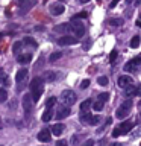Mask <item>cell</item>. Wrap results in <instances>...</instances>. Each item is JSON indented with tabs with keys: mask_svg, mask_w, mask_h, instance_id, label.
I'll return each mask as SVG.
<instances>
[{
	"mask_svg": "<svg viewBox=\"0 0 141 146\" xmlns=\"http://www.w3.org/2000/svg\"><path fill=\"white\" fill-rule=\"evenodd\" d=\"M44 79L43 78H40V76H36L34 78V79L30 81V96H32V100L34 102H38L40 98H41V94H43V91H44Z\"/></svg>",
	"mask_w": 141,
	"mask_h": 146,
	"instance_id": "cell-1",
	"label": "cell"
},
{
	"mask_svg": "<svg viewBox=\"0 0 141 146\" xmlns=\"http://www.w3.org/2000/svg\"><path fill=\"white\" fill-rule=\"evenodd\" d=\"M130 108H132V100L127 99V100H125V102L120 105V107H118L115 116H117L118 119H125V117H127V116H129V113H130Z\"/></svg>",
	"mask_w": 141,
	"mask_h": 146,
	"instance_id": "cell-2",
	"label": "cell"
},
{
	"mask_svg": "<svg viewBox=\"0 0 141 146\" xmlns=\"http://www.w3.org/2000/svg\"><path fill=\"white\" fill-rule=\"evenodd\" d=\"M132 128H134V123L132 122H121V125L117 126L115 129L112 131V137H120L121 134H127Z\"/></svg>",
	"mask_w": 141,
	"mask_h": 146,
	"instance_id": "cell-3",
	"label": "cell"
},
{
	"mask_svg": "<svg viewBox=\"0 0 141 146\" xmlns=\"http://www.w3.org/2000/svg\"><path fill=\"white\" fill-rule=\"evenodd\" d=\"M61 102L64 105H67V107H70L76 102V93L73 90H65L61 93Z\"/></svg>",
	"mask_w": 141,
	"mask_h": 146,
	"instance_id": "cell-4",
	"label": "cell"
},
{
	"mask_svg": "<svg viewBox=\"0 0 141 146\" xmlns=\"http://www.w3.org/2000/svg\"><path fill=\"white\" fill-rule=\"evenodd\" d=\"M70 32L74 36H82L85 34V27L82 23H79L77 20H71V25H70Z\"/></svg>",
	"mask_w": 141,
	"mask_h": 146,
	"instance_id": "cell-5",
	"label": "cell"
},
{
	"mask_svg": "<svg viewBox=\"0 0 141 146\" xmlns=\"http://www.w3.org/2000/svg\"><path fill=\"white\" fill-rule=\"evenodd\" d=\"M23 110H24L26 114H30L32 110H34V100H32L30 94H24V96H23Z\"/></svg>",
	"mask_w": 141,
	"mask_h": 146,
	"instance_id": "cell-6",
	"label": "cell"
},
{
	"mask_svg": "<svg viewBox=\"0 0 141 146\" xmlns=\"http://www.w3.org/2000/svg\"><path fill=\"white\" fill-rule=\"evenodd\" d=\"M79 40L76 36H70V35H64L61 38H58V44L59 46H71V44H77Z\"/></svg>",
	"mask_w": 141,
	"mask_h": 146,
	"instance_id": "cell-7",
	"label": "cell"
},
{
	"mask_svg": "<svg viewBox=\"0 0 141 146\" xmlns=\"http://www.w3.org/2000/svg\"><path fill=\"white\" fill-rule=\"evenodd\" d=\"M70 113H71L70 107L64 105V107H61V108L58 110V113H56V119H58V120H62V119H65V117L70 116Z\"/></svg>",
	"mask_w": 141,
	"mask_h": 146,
	"instance_id": "cell-8",
	"label": "cell"
},
{
	"mask_svg": "<svg viewBox=\"0 0 141 146\" xmlns=\"http://www.w3.org/2000/svg\"><path fill=\"white\" fill-rule=\"evenodd\" d=\"M118 87H121V88H125V87H127L129 84H134V79H132L130 76H127V75H123L118 78Z\"/></svg>",
	"mask_w": 141,
	"mask_h": 146,
	"instance_id": "cell-9",
	"label": "cell"
},
{
	"mask_svg": "<svg viewBox=\"0 0 141 146\" xmlns=\"http://www.w3.org/2000/svg\"><path fill=\"white\" fill-rule=\"evenodd\" d=\"M50 12H52V15H61V14L65 12V8H64V5H61V3H55V5H52V8H50Z\"/></svg>",
	"mask_w": 141,
	"mask_h": 146,
	"instance_id": "cell-10",
	"label": "cell"
},
{
	"mask_svg": "<svg viewBox=\"0 0 141 146\" xmlns=\"http://www.w3.org/2000/svg\"><path fill=\"white\" fill-rule=\"evenodd\" d=\"M55 32H61V34H68V32H70V25H68V23H62V25L55 26Z\"/></svg>",
	"mask_w": 141,
	"mask_h": 146,
	"instance_id": "cell-11",
	"label": "cell"
},
{
	"mask_svg": "<svg viewBox=\"0 0 141 146\" xmlns=\"http://www.w3.org/2000/svg\"><path fill=\"white\" fill-rule=\"evenodd\" d=\"M38 140L40 141H50V132L49 129H41L38 134Z\"/></svg>",
	"mask_w": 141,
	"mask_h": 146,
	"instance_id": "cell-12",
	"label": "cell"
},
{
	"mask_svg": "<svg viewBox=\"0 0 141 146\" xmlns=\"http://www.w3.org/2000/svg\"><path fill=\"white\" fill-rule=\"evenodd\" d=\"M27 78V70L26 68H21V70H18L17 72V75H15V81L17 82H23Z\"/></svg>",
	"mask_w": 141,
	"mask_h": 146,
	"instance_id": "cell-13",
	"label": "cell"
},
{
	"mask_svg": "<svg viewBox=\"0 0 141 146\" xmlns=\"http://www.w3.org/2000/svg\"><path fill=\"white\" fill-rule=\"evenodd\" d=\"M125 94L127 96V98H130V96H135V94H136V85L129 84L127 87H125Z\"/></svg>",
	"mask_w": 141,
	"mask_h": 146,
	"instance_id": "cell-14",
	"label": "cell"
},
{
	"mask_svg": "<svg viewBox=\"0 0 141 146\" xmlns=\"http://www.w3.org/2000/svg\"><path fill=\"white\" fill-rule=\"evenodd\" d=\"M20 64H29L32 61V55L30 53H24V55H18V59H17Z\"/></svg>",
	"mask_w": 141,
	"mask_h": 146,
	"instance_id": "cell-15",
	"label": "cell"
},
{
	"mask_svg": "<svg viewBox=\"0 0 141 146\" xmlns=\"http://www.w3.org/2000/svg\"><path fill=\"white\" fill-rule=\"evenodd\" d=\"M62 131H64V125H62V123H56V125H53V126H52L53 135H61V134H62Z\"/></svg>",
	"mask_w": 141,
	"mask_h": 146,
	"instance_id": "cell-16",
	"label": "cell"
},
{
	"mask_svg": "<svg viewBox=\"0 0 141 146\" xmlns=\"http://www.w3.org/2000/svg\"><path fill=\"white\" fill-rule=\"evenodd\" d=\"M44 81H47V82H52V81H55L56 79V73L55 72H52V70H49V72H45L44 73V78H43Z\"/></svg>",
	"mask_w": 141,
	"mask_h": 146,
	"instance_id": "cell-17",
	"label": "cell"
},
{
	"mask_svg": "<svg viewBox=\"0 0 141 146\" xmlns=\"http://www.w3.org/2000/svg\"><path fill=\"white\" fill-rule=\"evenodd\" d=\"M52 117H53V110L47 108L44 111V114H43V117H41V119H43V122H50V119H52Z\"/></svg>",
	"mask_w": 141,
	"mask_h": 146,
	"instance_id": "cell-18",
	"label": "cell"
},
{
	"mask_svg": "<svg viewBox=\"0 0 141 146\" xmlns=\"http://www.w3.org/2000/svg\"><path fill=\"white\" fill-rule=\"evenodd\" d=\"M18 6H20L21 9L24 8V11H27V9L32 8V3L29 2V0H18Z\"/></svg>",
	"mask_w": 141,
	"mask_h": 146,
	"instance_id": "cell-19",
	"label": "cell"
},
{
	"mask_svg": "<svg viewBox=\"0 0 141 146\" xmlns=\"http://www.w3.org/2000/svg\"><path fill=\"white\" fill-rule=\"evenodd\" d=\"M90 119H91V114L88 113V111H80V122L82 123H88L90 122Z\"/></svg>",
	"mask_w": 141,
	"mask_h": 146,
	"instance_id": "cell-20",
	"label": "cell"
},
{
	"mask_svg": "<svg viewBox=\"0 0 141 146\" xmlns=\"http://www.w3.org/2000/svg\"><path fill=\"white\" fill-rule=\"evenodd\" d=\"M130 47L132 49H136L140 46V35H135V36H132V40H130Z\"/></svg>",
	"mask_w": 141,
	"mask_h": 146,
	"instance_id": "cell-21",
	"label": "cell"
},
{
	"mask_svg": "<svg viewBox=\"0 0 141 146\" xmlns=\"http://www.w3.org/2000/svg\"><path fill=\"white\" fill-rule=\"evenodd\" d=\"M90 107H91V99H86L80 104V111H88Z\"/></svg>",
	"mask_w": 141,
	"mask_h": 146,
	"instance_id": "cell-22",
	"label": "cell"
},
{
	"mask_svg": "<svg viewBox=\"0 0 141 146\" xmlns=\"http://www.w3.org/2000/svg\"><path fill=\"white\" fill-rule=\"evenodd\" d=\"M100 120H102V117L97 114V116H91L88 123H90V125H93V126H96V125H99V123H100Z\"/></svg>",
	"mask_w": 141,
	"mask_h": 146,
	"instance_id": "cell-23",
	"label": "cell"
},
{
	"mask_svg": "<svg viewBox=\"0 0 141 146\" xmlns=\"http://www.w3.org/2000/svg\"><path fill=\"white\" fill-rule=\"evenodd\" d=\"M86 17H88V12H86V11H82V12L74 14L71 20H80V18H86Z\"/></svg>",
	"mask_w": 141,
	"mask_h": 146,
	"instance_id": "cell-24",
	"label": "cell"
},
{
	"mask_svg": "<svg viewBox=\"0 0 141 146\" xmlns=\"http://www.w3.org/2000/svg\"><path fill=\"white\" fill-rule=\"evenodd\" d=\"M136 68H138V66H135V64L132 62V61H130V62H127L126 66H125V70H126V72H135Z\"/></svg>",
	"mask_w": 141,
	"mask_h": 146,
	"instance_id": "cell-25",
	"label": "cell"
},
{
	"mask_svg": "<svg viewBox=\"0 0 141 146\" xmlns=\"http://www.w3.org/2000/svg\"><path fill=\"white\" fill-rule=\"evenodd\" d=\"M103 104L105 102H102V100H96V102H94V105H93V108L96 110V111H102V110H103Z\"/></svg>",
	"mask_w": 141,
	"mask_h": 146,
	"instance_id": "cell-26",
	"label": "cell"
},
{
	"mask_svg": "<svg viewBox=\"0 0 141 146\" xmlns=\"http://www.w3.org/2000/svg\"><path fill=\"white\" fill-rule=\"evenodd\" d=\"M61 56H62V53H61V52H55V53L50 55L49 61H50V62H55V61H58V59L61 58Z\"/></svg>",
	"mask_w": 141,
	"mask_h": 146,
	"instance_id": "cell-27",
	"label": "cell"
},
{
	"mask_svg": "<svg viewBox=\"0 0 141 146\" xmlns=\"http://www.w3.org/2000/svg\"><path fill=\"white\" fill-rule=\"evenodd\" d=\"M109 25H112V26H121L123 25V20H121V18H111V20H109Z\"/></svg>",
	"mask_w": 141,
	"mask_h": 146,
	"instance_id": "cell-28",
	"label": "cell"
},
{
	"mask_svg": "<svg viewBox=\"0 0 141 146\" xmlns=\"http://www.w3.org/2000/svg\"><path fill=\"white\" fill-rule=\"evenodd\" d=\"M24 43L29 44V46H32V47H36V41L32 38V36H26V38H24Z\"/></svg>",
	"mask_w": 141,
	"mask_h": 146,
	"instance_id": "cell-29",
	"label": "cell"
},
{
	"mask_svg": "<svg viewBox=\"0 0 141 146\" xmlns=\"http://www.w3.org/2000/svg\"><path fill=\"white\" fill-rule=\"evenodd\" d=\"M6 99H8V93H6V90L0 88V104H3Z\"/></svg>",
	"mask_w": 141,
	"mask_h": 146,
	"instance_id": "cell-30",
	"label": "cell"
},
{
	"mask_svg": "<svg viewBox=\"0 0 141 146\" xmlns=\"http://www.w3.org/2000/svg\"><path fill=\"white\" fill-rule=\"evenodd\" d=\"M20 50H21V43H20V41L14 43V46H12V52H14V53H20Z\"/></svg>",
	"mask_w": 141,
	"mask_h": 146,
	"instance_id": "cell-31",
	"label": "cell"
},
{
	"mask_svg": "<svg viewBox=\"0 0 141 146\" xmlns=\"http://www.w3.org/2000/svg\"><path fill=\"white\" fill-rule=\"evenodd\" d=\"M55 104H56V98H50V99H47V102H45V108H52Z\"/></svg>",
	"mask_w": 141,
	"mask_h": 146,
	"instance_id": "cell-32",
	"label": "cell"
},
{
	"mask_svg": "<svg viewBox=\"0 0 141 146\" xmlns=\"http://www.w3.org/2000/svg\"><path fill=\"white\" fill-rule=\"evenodd\" d=\"M97 82H99L100 85H108V82H109V81H108V78H106V76H99V78H97Z\"/></svg>",
	"mask_w": 141,
	"mask_h": 146,
	"instance_id": "cell-33",
	"label": "cell"
},
{
	"mask_svg": "<svg viewBox=\"0 0 141 146\" xmlns=\"http://www.w3.org/2000/svg\"><path fill=\"white\" fill-rule=\"evenodd\" d=\"M108 99H109V93H102V94H99V100H102V102H106Z\"/></svg>",
	"mask_w": 141,
	"mask_h": 146,
	"instance_id": "cell-34",
	"label": "cell"
},
{
	"mask_svg": "<svg viewBox=\"0 0 141 146\" xmlns=\"http://www.w3.org/2000/svg\"><path fill=\"white\" fill-rule=\"evenodd\" d=\"M117 55H118V52H117V50H112V52H111V55H109V62H114V61H115Z\"/></svg>",
	"mask_w": 141,
	"mask_h": 146,
	"instance_id": "cell-35",
	"label": "cell"
},
{
	"mask_svg": "<svg viewBox=\"0 0 141 146\" xmlns=\"http://www.w3.org/2000/svg\"><path fill=\"white\" fill-rule=\"evenodd\" d=\"M90 87V79H84L80 82V88H88Z\"/></svg>",
	"mask_w": 141,
	"mask_h": 146,
	"instance_id": "cell-36",
	"label": "cell"
},
{
	"mask_svg": "<svg viewBox=\"0 0 141 146\" xmlns=\"http://www.w3.org/2000/svg\"><path fill=\"white\" fill-rule=\"evenodd\" d=\"M132 62H134L135 66H140V64H141V56H136V58H134V59H132Z\"/></svg>",
	"mask_w": 141,
	"mask_h": 146,
	"instance_id": "cell-37",
	"label": "cell"
},
{
	"mask_svg": "<svg viewBox=\"0 0 141 146\" xmlns=\"http://www.w3.org/2000/svg\"><path fill=\"white\" fill-rule=\"evenodd\" d=\"M82 146H94V140H91V139H90V140H86Z\"/></svg>",
	"mask_w": 141,
	"mask_h": 146,
	"instance_id": "cell-38",
	"label": "cell"
},
{
	"mask_svg": "<svg viewBox=\"0 0 141 146\" xmlns=\"http://www.w3.org/2000/svg\"><path fill=\"white\" fill-rule=\"evenodd\" d=\"M77 141H79V135H74V137L71 139V143H73V146H76V145H77Z\"/></svg>",
	"mask_w": 141,
	"mask_h": 146,
	"instance_id": "cell-39",
	"label": "cell"
},
{
	"mask_svg": "<svg viewBox=\"0 0 141 146\" xmlns=\"http://www.w3.org/2000/svg\"><path fill=\"white\" fill-rule=\"evenodd\" d=\"M56 146H68V145L65 140H59V141H56Z\"/></svg>",
	"mask_w": 141,
	"mask_h": 146,
	"instance_id": "cell-40",
	"label": "cell"
},
{
	"mask_svg": "<svg viewBox=\"0 0 141 146\" xmlns=\"http://www.w3.org/2000/svg\"><path fill=\"white\" fill-rule=\"evenodd\" d=\"M118 2H120V0H112L111 5H109V8H115L117 5H118Z\"/></svg>",
	"mask_w": 141,
	"mask_h": 146,
	"instance_id": "cell-41",
	"label": "cell"
},
{
	"mask_svg": "<svg viewBox=\"0 0 141 146\" xmlns=\"http://www.w3.org/2000/svg\"><path fill=\"white\" fill-rule=\"evenodd\" d=\"M135 96H141V84L136 85V94Z\"/></svg>",
	"mask_w": 141,
	"mask_h": 146,
	"instance_id": "cell-42",
	"label": "cell"
},
{
	"mask_svg": "<svg viewBox=\"0 0 141 146\" xmlns=\"http://www.w3.org/2000/svg\"><path fill=\"white\" fill-rule=\"evenodd\" d=\"M77 2H79V3H82V5H84V3H88V2H90V0H77Z\"/></svg>",
	"mask_w": 141,
	"mask_h": 146,
	"instance_id": "cell-43",
	"label": "cell"
},
{
	"mask_svg": "<svg viewBox=\"0 0 141 146\" xmlns=\"http://www.w3.org/2000/svg\"><path fill=\"white\" fill-rule=\"evenodd\" d=\"M109 146H121V143H112V145H109Z\"/></svg>",
	"mask_w": 141,
	"mask_h": 146,
	"instance_id": "cell-44",
	"label": "cell"
},
{
	"mask_svg": "<svg viewBox=\"0 0 141 146\" xmlns=\"http://www.w3.org/2000/svg\"><path fill=\"white\" fill-rule=\"evenodd\" d=\"M141 3V0H135V5H140Z\"/></svg>",
	"mask_w": 141,
	"mask_h": 146,
	"instance_id": "cell-45",
	"label": "cell"
},
{
	"mask_svg": "<svg viewBox=\"0 0 141 146\" xmlns=\"http://www.w3.org/2000/svg\"><path fill=\"white\" fill-rule=\"evenodd\" d=\"M136 25H138V26L141 27V20H138V21H136Z\"/></svg>",
	"mask_w": 141,
	"mask_h": 146,
	"instance_id": "cell-46",
	"label": "cell"
},
{
	"mask_svg": "<svg viewBox=\"0 0 141 146\" xmlns=\"http://www.w3.org/2000/svg\"><path fill=\"white\" fill-rule=\"evenodd\" d=\"M126 2H127V3H132V0H126Z\"/></svg>",
	"mask_w": 141,
	"mask_h": 146,
	"instance_id": "cell-47",
	"label": "cell"
},
{
	"mask_svg": "<svg viewBox=\"0 0 141 146\" xmlns=\"http://www.w3.org/2000/svg\"><path fill=\"white\" fill-rule=\"evenodd\" d=\"M0 38H2V34H0Z\"/></svg>",
	"mask_w": 141,
	"mask_h": 146,
	"instance_id": "cell-48",
	"label": "cell"
},
{
	"mask_svg": "<svg viewBox=\"0 0 141 146\" xmlns=\"http://www.w3.org/2000/svg\"><path fill=\"white\" fill-rule=\"evenodd\" d=\"M97 2H100V0H97Z\"/></svg>",
	"mask_w": 141,
	"mask_h": 146,
	"instance_id": "cell-49",
	"label": "cell"
}]
</instances>
